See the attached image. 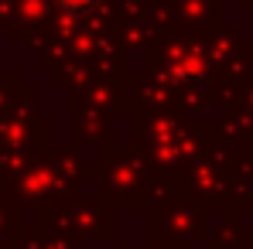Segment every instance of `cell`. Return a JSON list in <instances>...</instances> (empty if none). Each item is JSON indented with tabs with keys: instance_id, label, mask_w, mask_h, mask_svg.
<instances>
[{
	"instance_id": "1",
	"label": "cell",
	"mask_w": 253,
	"mask_h": 249,
	"mask_svg": "<svg viewBox=\"0 0 253 249\" xmlns=\"http://www.w3.org/2000/svg\"><path fill=\"white\" fill-rule=\"evenodd\" d=\"M58 3V10L65 14V17H85L99 0H55Z\"/></svg>"
}]
</instances>
